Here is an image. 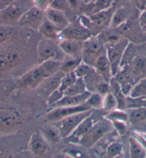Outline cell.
<instances>
[{
	"instance_id": "cell-1",
	"label": "cell",
	"mask_w": 146,
	"mask_h": 158,
	"mask_svg": "<svg viewBox=\"0 0 146 158\" xmlns=\"http://www.w3.org/2000/svg\"><path fill=\"white\" fill-rule=\"evenodd\" d=\"M33 6V0H16L0 10V25L15 27L29 9Z\"/></svg>"
},
{
	"instance_id": "cell-2",
	"label": "cell",
	"mask_w": 146,
	"mask_h": 158,
	"mask_svg": "<svg viewBox=\"0 0 146 158\" xmlns=\"http://www.w3.org/2000/svg\"><path fill=\"white\" fill-rule=\"evenodd\" d=\"M37 53L40 62L49 60L62 62L66 56L60 47L59 42L43 37L38 42Z\"/></svg>"
},
{
	"instance_id": "cell-3",
	"label": "cell",
	"mask_w": 146,
	"mask_h": 158,
	"mask_svg": "<svg viewBox=\"0 0 146 158\" xmlns=\"http://www.w3.org/2000/svg\"><path fill=\"white\" fill-rule=\"evenodd\" d=\"M129 44V40L127 38L123 37L116 43L105 46L106 55L111 63L112 74L113 77L116 75L120 68L123 57Z\"/></svg>"
},
{
	"instance_id": "cell-4",
	"label": "cell",
	"mask_w": 146,
	"mask_h": 158,
	"mask_svg": "<svg viewBox=\"0 0 146 158\" xmlns=\"http://www.w3.org/2000/svg\"><path fill=\"white\" fill-rule=\"evenodd\" d=\"M113 130V125L108 119H98L78 143L84 147L90 148Z\"/></svg>"
},
{
	"instance_id": "cell-5",
	"label": "cell",
	"mask_w": 146,
	"mask_h": 158,
	"mask_svg": "<svg viewBox=\"0 0 146 158\" xmlns=\"http://www.w3.org/2000/svg\"><path fill=\"white\" fill-rule=\"evenodd\" d=\"M105 52V46L101 43L97 36L92 35L83 42L82 62L95 68V62L99 56Z\"/></svg>"
},
{
	"instance_id": "cell-6",
	"label": "cell",
	"mask_w": 146,
	"mask_h": 158,
	"mask_svg": "<svg viewBox=\"0 0 146 158\" xmlns=\"http://www.w3.org/2000/svg\"><path fill=\"white\" fill-rule=\"evenodd\" d=\"M92 112H93V110L77 112V113L69 115L59 121L52 123H53L58 128L62 139H65L67 137L68 138V137L70 136L72 133L80 125V123L90 114H91Z\"/></svg>"
},
{
	"instance_id": "cell-7",
	"label": "cell",
	"mask_w": 146,
	"mask_h": 158,
	"mask_svg": "<svg viewBox=\"0 0 146 158\" xmlns=\"http://www.w3.org/2000/svg\"><path fill=\"white\" fill-rule=\"evenodd\" d=\"M21 123V116L16 110L0 109V132L3 134L16 132Z\"/></svg>"
},
{
	"instance_id": "cell-8",
	"label": "cell",
	"mask_w": 146,
	"mask_h": 158,
	"mask_svg": "<svg viewBox=\"0 0 146 158\" xmlns=\"http://www.w3.org/2000/svg\"><path fill=\"white\" fill-rule=\"evenodd\" d=\"M48 77L42 65L40 64L22 76L18 80V85L22 88L36 89Z\"/></svg>"
},
{
	"instance_id": "cell-9",
	"label": "cell",
	"mask_w": 146,
	"mask_h": 158,
	"mask_svg": "<svg viewBox=\"0 0 146 158\" xmlns=\"http://www.w3.org/2000/svg\"><path fill=\"white\" fill-rule=\"evenodd\" d=\"M44 19H45V14L44 11L32 6L24 13V15L20 19L19 25L34 30H38Z\"/></svg>"
},
{
	"instance_id": "cell-10",
	"label": "cell",
	"mask_w": 146,
	"mask_h": 158,
	"mask_svg": "<svg viewBox=\"0 0 146 158\" xmlns=\"http://www.w3.org/2000/svg\"><path fill=\"white\" fill-rule=\"evenodd\" d=\"M50 112L46 114L45 119L47 123H55L63 119L69 115L77 113V112L93 110L85 102L82 105L73 107H61L57 108H52Z\"/></svg>"
},
{
	"instance_id": "cell-11",
	"label": "cell",
	"mask_w": 146,
	"mask_h": 158,
	"mask_svg": "<svg viewBox=\"0 0 146 158\" xmlns=\"http://www.w3.org/2000/svg\"><path fill=\"white\" fill-rule=\"evenodd\" d=\"M91 36L92 34L90 31L82 27L81 24L77 26L75 24L69 23L66 27L60 31L59 41L63 39H67L85 42Z\"/></svg>"
},
{
	"instance_id": "cell-12",
	"label": "cell",
	"mask_w": 146,
	"mask_h": 158,
	"mask_svg": "<svg viewBox=\"0 0 146 158\" xmlns=\"http://www.w3.org/2000/svg\"><path fill=\"white\" fill-rule=\"evenodd\" d=\"M65 74V73L60 70L52 75L48 77L42 81L41 84L36 89L38 93L43 98H47L48 100V97L59 87L60 82Z\"/></svg>"
},
{
	"instance_id": "cell-13",
	"label": "cell",
	"mask_w": 146,
	"mask_h": 158,
	"mask_svg": "<svg viewBox=\"0 0 146 158\" xmlns=\"http://www.w3.org/2000/svg\"><path fill=\"white\" fill-rule=\"evenodd\" d=\"M131 75L134 84L146 76V54H136L132 60L130 68H127Z\"/></svg>"
},
{
	"instance_id": "cell-14",
	"label": "cell",
	"mask_w": 146,
	"mask_h": 158,
	"mask_svg": "<svg viewBox=\"0 0 146 158\" xmlns=\"http://www.w3.org/2000/svg\"><path fill=\"white\" fill-rule=\"evenodd\" d=\"M29 150L33 155L40 157L47 154L49 150V143L44 139L40 131L35 132L30 137Z\"/></svg>"
},
{
	"instance_id": "cell-15",
	"label": "cell",
	"mask_w": 146,
	"mask_h": 158,
	"mask_svg": "<svg viewBox=\"0 0 146 158\" xmlns=\"http://www.w3.org/2000/svg\"><path fill=\"white\" fill-rule=\"evenodd\" d=\"M91 92L87 90L84 93L77 94V95H65L60 100L56 102L52 105L50 106L51 108H57L61 107H73L78 106L84 104L87 99L90 95Z\"/></svg>"
},
{
	"instance_id": "cell-16",
	"label": "cell",
	"mask_w": 146,
	"mask_h": 158,
	"mask_svg": "<svg viewBox=\"0 0 146 158\" xmlns=\"http://www.w3.org/2000/svg\"><path fill=\"white\" fill-rule=\"evenodd\" d=\"M83 42H84L63 39L60 40L59 44L66 56L82 58Z\"/></svg>"
},
{
	"instance_id": "cell-17",
	"label": "cell",
	"mask_w": 146,
	"mask_h": 158,
	"mask_svg": "<svg viewBox=\"0 0 146 158\" xmlns=\"http://www.w3.org/2000/svg\"><path fill=\"white\" fill-rule=\"evenodd\" d=\"M44 14L46 19L53 24L60 31L62 30L70 23L64 12L55 10L51 6L44 12Z\"/></svg>"
},
{
	"instance_id": "cell-18",
	"label": "cell",
	"mask_w": 146,
	"mask_h": 158,
	"mask_svg": "<svg viewBox=\"0 0 146 158\" xmlns=\"http://www.w3.org/2000/svg\"><path fill=\"white\" fill-rule=\"evenodd\" d=\"M95 69L101 78L105 82H109L113 77L112 74L111 65L106 55V52L99 56L95 64Z\"/></svg>"
},
{
	"instance_id": "cell-19",
	"label": "cell",
	"mask_w": 146,
	"mask_h": 158,
	"mask_svg": "<svg viewBox=\"0 0 146 158\" xmlns=\"http://www.w3.org/2000/svg\"><path fill=\"white\" fill-rule=\"evenodd\" d=\"M96 36L104 46L116 43L123 37V35H121L118 28L111 27L103 29L98 35H96Z\"/></svg>"
},
{
	"instance_id": "cell-20",
	"label": "cell",
	"mask_w": 146,
	"mask_h": 158,
	"mask_svg": "<svg viewBox=\"0 0 146 158\" xmlns=\"http://www.w3.org/2000/svg\"><path fill=\"white\" fill-rule=\"evenodd\" d=\"M116 0H94L93 2H87L85 9V15H91L95 13L110 10L113 7Z\"/></svg>"
},
{
	"instance_id": "cell-21",
	"label": "cell",
	"mask_w": 146,
	"mask_h": 158,
	"mask_svg": "<svg viewBox=\"0 0 146 158\" xmlns=\"http://www.w3.org/2000/svg\"><path fill=\"white\" fill-rule=\"evenodd\" d=\"M40 132L49 144H57L62 139L58 128L52 123H48L47 125H44Z\"/></svg>"
},
{
	"instance_id": "cell-22",
	"label": "cell",
	"mask_w": 146,
	"mask_h": 158,
	"mask_svg": "<svg viewBox=\"0 0 146 158\" xmlns=\"http://www.w3.org/2000/svg\"><path fill=\"white\" fill-rule=\"evenodd\" d=\"M96 122H97L96 119L93 117V112H92L91 114H90L88 117L83 119L75 131L72 133L70 136H69L68 137H73L74 139H77V141L79 142L80 139L88 132L90 129L92 127V126Z\"/></svg>"
},
{
	"instance_id": "cell-23",
	"label": "cell",
	"mask_w": 146,
	"mask_h": 158,
	"mask_svg": "<svg viewBox=\"0 0 146 158\" xmlns=\"http://www.w3.org/2000/svg\"><path fill=\"white\" fill-rule=\"evenodd\" d=\"M37 31L43 38L59 42L60 31L48 19H47L46 17Z\"/></svg>"
},
{
	"instance_id": "cell-24",
	"label": "cell",
	"mask_w": 146,
	"mask_h": 158,
	"mask_svg": "<svg viewBox=\"0 0 146 158\" xmlns=\"http://www.w3.org/2000/svg\"><path fill=\"white\" fill-rule=\"evenodd\" d=\"M109 84L111 92L115 97L117 100H118V108L119 109L125 110L127 94L123 90V88L121 87L120 84L114 77L110 80Z\"/></svg>"
},
{
	"instance_id": "cell-25",
	"label": "cell",
	"mask_w": 146,
	"mask_h": 158,
	"mask_svg": "<svg viewBox=\"0 0 146 158\" xmlns=\"http://www.w3.org/2000/svg\"><path fill=\"white\" fill-rule=\"evenodd\" d=\"M130 18V15L127 8L125 6H121L120 7L118 8L113 12L109 27H118L121 24L125 23Z\"/></svg>"
},
{
	"instance_id": "cell-26",
	"label": "cell",
	"mask_w": 146,
	"mask_h": 158,
	"mask_svg": "<svg viewBox=\"0 0 146 158\" xmlns=\"http://www.w3.org/2000/svg\"><path fill=\"white\" fill-rule=\"evenodd\" d=\"M130 145V157L132 158L146 157V149L134 135H131L128 139Z\"/></svg>"
},
{
	"instance_id": "cell-27",
	"label": "cell",
	"mask_w": 146,
	"mask_h": 158,
	"mask_svg": "<svg viewBox=\"0 0 146 158\" xmlns=\"http://www.w3.org/2000/svg\"><path fill=\"white\" fill-rule=\"evenodd\" d=\"M82 62V60L81 57L77 58L70 56H65L64 60L61 62L60 70L65 74L75 72Z\"/></svg>"
},
{
	"instance_id": "cell-28",
	"label": "cell",
	"mask_w": 146,
	"mask_h": 158,
	"mask_svg": "<svg viewBox=\"0 0 146 158\" xmlns=\"http://www.w3.org/2000/svg\"><path fill=\"white\" fill-rule=\"evenodd\" d=\"M88 89H87L86 83H85L84 79L81 77H77V80L70 87H69L66 89V91L65 92L64 96L77 95V94L84 93Z\"/></svg>"
},
{
	"instance_id": "cell-29",
	"label": "cell",
	"mask_w": 146,
	"mask_h": 158,
	"mask_svg": "<svg viewBox=\"0 0 146 158\" xmlns=\"http://www.w3.org/2000/svg\"><path fill=\"white\" fill-rule=\"evenodd\" d=\"M130 98H145L146 97V76L135 83L127 94Z\"/></svg>"
},
{
	"instance_id": "cell-30",
	"label": "cell",
	"mask_w": 146,
	"mask_h": 158,
	"mask_svg": "<svg viewBox=\"0 0 146 158\" xmlns=\"http://www.w3.org/2000/svg\"><path fill=\"white\" fill-rule=\"evenodd\" d=\"M128 116L130 123L133 125L143 123L146 120V107L130 109Z\"/></svg>"
},
{
	"instance_id": "cell-31",
	"label": "cell",
	"mask_w": 146,
	"mask_h": 158,
	"mask_svg": "<svg viewBox=\"0 0 146 158\" xmlns=\"http://www.w3.org/2000/svg\"><path fill=\"white\" fill-rule=\"evenodd\" d=\"M103 98H104V96L98 93V92H91L90 95L89 96V98L85 102V104L88 105L92 110H102Z\"/></svg>"
},
{
	"instance_id": "cell-32",
	"label": "cell",
	"mask_w": 146,
	"mask_h": 158,
	"mask_svg": "<svg viewBox=\"0 0 146 158\" xmlns=\"http://www.w3.org/2000/svg\"><path fill=\"white\" fill-rule=\"evenodd\" d=\"M51 7L64 12L68 19L71 15L73 16L75 15L67 0H52Z\"/></svg>"
},
{
	"instance_id": "cell-33",
	"label": "cell",
	"mask_w": 146,
	"mask_h": 158,
	"mask_svg": "<svg viewBox=\"0 0 146 158\" xmlns=\"http://www.w3.org/2000/svg\"><path fill=\"white\" fill-rule=\"evenodd\" d=\"M105 118L108 119L109 121H123L125 123L129 121L128 113L125 111V110L119 108L108 112V113L105 116Z\"/></svg>"
},
{
	"instance_id": "cell-34",
	"label": "cell",
	"mask_w": 146,
	"mask_h": 158,
	"mask_svg": "<svg viewBox=\"0 0 146 158\" xmlns=\"http://www.w3.org/2000/svg\"><path fill=\"white\" fill-rule=\"evenodd\" d=\"M117 108H118V100L110 92L106 95H105L103 98L102 110L108 112L115 109H117Z\"/></svg>"
},
{
	"instance_id": "cell-35",
	"label": "cell",
	"mask_w": 146,
	"mask_h": 158,
	"mask_svg": "<svg viewBox=\"0 0 146 158\" xmlns=\"http://www.w3.org/2000/svg\"><path fill=\"white\" fill-rule=\"evenodd\" d=\"M123 146L118 142H113L107 146L106 155L107 157H117L123 154Z\"/></svg>"
},
{
	"instance_id": "cell-36",
	"label": "cell",
	"mask_w": 146,
	"mask_h": 158,
	"mask_svg": "<svg viewBox=\"0 0 146 158\" xmlns=\"http://www.w3.org/2000/svg\"><path fill=\"white\" fill-rule=\"evenodd\" d=\"M143 107H146V97L145 98H130L127 95L125 110Z\"/></svg>"
},
{
	"instance_id": "cell-37",
	"label": "cell",
	"mask_w": 146,
	"mask_h": 158,
	"mask_svg": "<svg viewBox=\"0 0 146 158\" xmlns=\"http://www.w3.org/2000/svg\"><path fill=\"white\" fill-rule=\"evenodd\" d=\"M3 57L5 58L6 62H8L10 68H12V67H15L17 64L19 63L20 57L19 54L15 52H10L4 55Z\"/></svg>"
},
{
	"instance_id": "cell-38",
	"label": "cell",
	"mask_w": 146,
	"mask_h": 158,
	"mask_svg": "<svg viewBox=\"0 0 146 158\" xmlns=\"http://www.w3.org/2000/svg\"><path fill=\"white\" fill-rule=\"evenodd\" d=\"M113 125V130L118 132V134L120 136H123L126 134L127 131V123L123 121H111Z\"/></svg>"
},
{
	"instance_id": "cell-39",
	"label": "cell",
	"mask_w": 146,
	"mask_h": 158,
	"mask_svg": "<svg viewBox=\"0 0 146 158\" xmlns=\"http://www.w3.org/2000/svg\"><path fill=\"white\" fill-rule=\"evenodd\" d=\"M95 92L102 94V96L106 95L107 93L111 92L109 82L102 80V82L98 83V85L95 86Z\"/></svg>"
},
{
	"instance_id": "cell-40",
	"label": "cell",
	"mask_w": 146,
	"mask_h": 158,
	"mask_svg": "<svg viewBox=\"0 0 146 158\" xmlns=\"http://www.w3.org/2000/svg\"><path fill=\"white\" fill-rule=\"evenodd\" d=\"M52 0H33V6L44 12L51 6Z\"/></svg>"
},
{
	"instance_id": "cell-41",
	"label": "cell",
	"mask_w": 146,
	"mask_h": 158,
	"mask_svg": "<svg viewBox=\"0 0 146 158\" xmlns=\"http://www.w3.org/2000/svg\"><path fill=\"white\" fill-rule=\"evenodd\" d=\"M130 1H131L136 7L141 12L146 7V0H130Z\"/></svg>"
},
{
	"instance_id": "cell-42",
	"label": "cell",
	"mask_w": 146,
	"mask_h": 158,
	"mask_svg": "<svg viewBox=\"0 0 146 158\" xmlns=\"http://www.w3.org/2000/svg\"><path fill=\"white\" fill-rule=\"evenodd\" d=\"M10 69V65L3 56H0V72H5Z\"/></svg>"
},
{
	"instance_id": "cell-43",
	"label": "cell",
	"mask_w": 146,
	"mask_h": 158,
	"mask_svg": "<svg viewBox=\"0 0 146 158\" xmlns=\"http://www.w3.org/2000/svg\"><path fill=\"white\" fill-rule=\"evenodd\" d=\"M139 24L141 27L144 26L146 24V7L142 11L140 17H139Z\"/></svg>"
},
{
	"instance_id": "cell-44",
	"label": "cell",
	"mask_w": 146,
	"mask_h": 158,
	"mask_svg": "<svg viewBox=\"0 0 146 158\" xmlns=\"http://www.w3.org/2000/svg\"><path fill=\"white\" fill-rule=\"evenodd\" d=\"M16 0H0V10L5 8L6 6L10 5L11 3L14 2Z\"/></svg>"
},
{
	"instance_id": "cell-45",
	"label": "cell",
	"mask_w": 146,
	"mask_h": 158,
	"mask_svg": "<svg viewBox=\"0 0 146 158\" xmlns=\"http://www.w3.org/2000/svg\"><path fill=\"white\" fill-rule=\"evenodd\" d=\"M140 135V136L142 137V138L144 139L146 143V132H138Z\"/></svg>"
},
{
	"instance_id": "cell-46",
	"label": "cell",
	"mask_w": 146,
	"mask_h": 158,
	"mask_svg": "<svg viewBox=\"0 0 146 158\" xmlns=\"http://www.w3.org/2000/svg\"><path fill=\"white\" fill-rule=\"evenodd\" d=\"M141 28H142V31H143V32L144 33L145 35V36H146V24H145L144 26L141 27Z\"/></svg>"
},
{
	"instance_id": "cell-47",
	"label": "cell",
	"mask_w": 146,
	"mask_h": 158,
	"mask_svg": "<svg viewBox=\"0 0 146 158\" xmlns=\"http://www.w3.org/2000/svg\"><path fill=\"white\" fill-rule=\"evenodd\" d=\"M94 0H89V2H93Z\"/></svg>"
},
{
	"instance_id": "cell-48",
	"label": "cell",
	"mask_w": 146,
	"mask_h": 158,
	"mask_svg": "<svg viewBox=\"0 0 146 158\" xmlns=\"http://www.w3.org/2000/svg\"><path fill=\"white\" fill-rule=\"evenodd\" d=\"M84 1H85V0H84ZM87 1H88V2H89V0H87Z\"/></svg>"
}]
</instances>
